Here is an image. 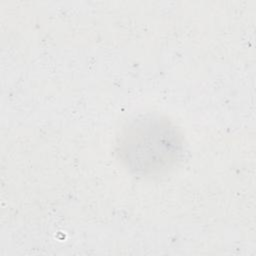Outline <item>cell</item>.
<instances>
[{
    "mask_svg": "<svg viewBox=\"0 0 256 256\" xmlns=\"http://www.w3.org/2000/svg\"><path fill=\"white\" fill-rule=\"evenodd\" d=\"M183 152V138L167 118L157 115L137 117L120 133L117 153L125 167L140 176L170 170Z\"/></svg>",
    "mask_w": 256,
    "mask_h": 256,
    "instance_id": "cell-1",
    "label": "cell"
}]
</instances>
